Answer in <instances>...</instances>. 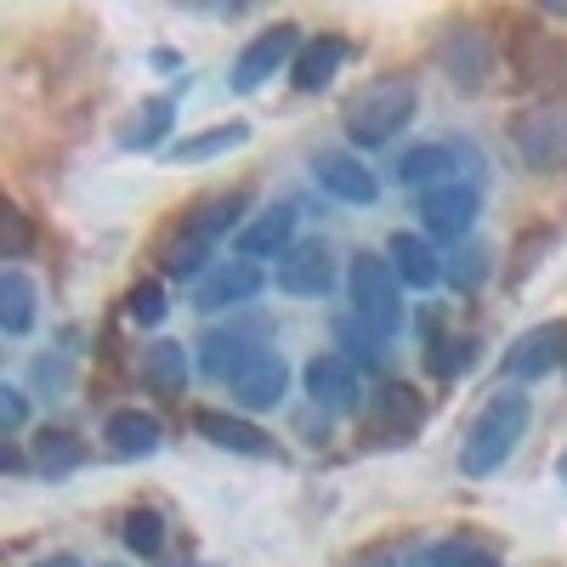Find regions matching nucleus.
I'll use <instances>...</instances> for the list:
<instances>
[{
	"instance_id": "4c0bfd02",
	"label": "nucleus",
	"mask_w": 567,
	"mask_h": 567,
	"mask_svg": "<svg viewBox=\"0 0 567 567\" xmlns=\"http://www.w3.org/2000/svg\"><path fill=\"white\" fill-rule=\"evenodd\" d=\"M40 567H80L74 556H52V561H40Z\"/></svg>"
},
{
	"instance_id": "ddd939ff",
	"label": "nucleus",
	"mask_w": 567,
	"mask_h": 567,
	"mask_svg": "<svg viewBox=\"0 0 567 567\" xmlns=\"http://www.w3.org/2000/svg\"><path fill=\"white\" fill-rule=\"evenodd\" d=\"M307 398L323 414H352L358 409V369L347 358H336V352L312 358L307 363Z\"/></svg>"
},
{
	"instance_id": "7ed1b4c3",
	"label": "nucleus",
	"mask_w": 567,
	"mask_h": 567,
	"mask_svg": "<svg viewBox=\"0 0 567 567\" xmlns=\"http://www.w3.org/2000/svg\"><path fill=\"white\" fill-rule=\"evenodd\" d=\"M347 290H352V318L369 323L381 341H398L403 336V278L386 256H352V272H347Z\"/></svg>"
},
{
	"instance_id": "cd10ccee",
	"label": "nucleus",
	"mask_w": 567,
	"mask_h": 567,
	"mask_svg": "<svg viewBox=\"0 0 567 567\" xmlns=\"http://www.w3.org/2000/svg\"><path fill=\"white\" fill-rule=\"evenodd\" d=\"M142 374H148L154 392L182 398V386H187V352H182L176 341H159V347L148 352V363H142Z\"/></svg>"
},
{
	"instance_id": "f257e3e1",
	"label": "nucleus",
	"mask_w": 567,
	"mask_h": 567,
	"mask_svg": "<svg viewBox=\"0 0 567 567\" xmlns=\"http://www.w3.org/2000/svg\"><path fill=\"white\" fill-rule=\"evenodd\" d=\"M528 420H534V403L523 392H511V386L494 392L477 409V420H471L465 443H460V471H465V477H494V471L516 454V443H523Z\"/></svg>"
},
{
	"instance_id": "1a4fd4ad",
	"label": "nucleus",
	"mask_w": 567,
	"mask_h": 567,
	"mask_svg": "<svg viewBox=\"0 0 567 567\" xmlns=\"http://www.w3.org/2000/svg\"><path fill=\"white\" fill-rule=\"evenodd\" d=\"M336 284V250L323 239H301L278 256V290L284 296H323Z\"/></svg>"
},
{
	"instance_id": "bb28decb",
	"label": "nucleus",
	"mask_w": 567,
	"mask_h": 567,
	"mask_svg": "<svg viewBox=\"0 0 567 567\" xmlns=\"http://www.w3.org/2000/svg\"><path fill=\"white\" fill-rule=\"evenodd\" d=\"M0 329L7 336H29L34 329V284L23 272H0Z\"/></svg>"
},
{
	"instance_id": "473e14b6",
	"label": "nucleus",
	"mask_w": 567,
	"mask_h": 567,
	"mask_svg": "<svg viewBox=\"0 0 567 567\" xmlns=\"http://www.w3.org/2000/svg\"><path fill=\"white\" fill-rule=\"evenodd\" d=\"M125 318H131V323H159V318H165V290H159V278H142L136 290L125 296Z\"/></svg>"
},
{
	"instance_id": "2f4dec72",
	"label": "nucleus",
	"mask_w": 567,
	"mask_h": 567,
	"mask_svg": "<svg viewBox=\"0 0 567 567\" xmlns=\"http://www.w3.org/2000/svg\"><path fill=\"white\" fill-rule=\"evenodd\" d=\"M471 358H477V341H471V336H443V341L432 347V369L443 374V381H449V374H465Z\"/></svg>"
},
{
	"instance_id": "c9c22d12",
	"label": "nucleus",
	"mask_w": 567,
	"mask_h": 567,
	"mask_svg": "<svg viewBox=\"0 0 567 567\" xmlns=\"http://www.w3.org/2000/svg\"><path fill=\"white\" fill-rule=\"evenodd\" d=\"M483 272H488V256H483V250H465L460 267H454V284H460V290H477Z\"/></svg>"
},
{
	"instance_id": "f704fd0d",
	"label": "nucleus",
	"mask_w": 567,
	"mask_h": 567,
	"mask_svg": "<svg viewBox=\"0 0 567 567\" xmlns=\"http://www.w3.org/2000/svg\"><path fill=\"white\" fill-rule=\"evenodd\" d=\"M23 250H29V221H23L18 205H7V210H0V256L18 261Z\"/></svg>"
},
{
	"instance_id": "412c9836",
	"label": "nucleus",
	"mask_w": 567,
	"mask_h": 567,
	"mask_svg": "<svg viewBox=\"0 0 567 567\" xmlns=\"http://www.w3.org/2000/svg\"><path fill=\"white\" fill-rule=\"evenodd\" d=\"M341 63H347V40H341V34H318V40L301 45L290 80H296V91H323L329 80L341 74Z\"/></svg>"
},
{
	"instance_id": "9b49d317",
	"label": "nucleus",
	"mask_w": 567,
	"mask_h": 567,
	"mask_svg": "<svg viewBox=\"0 0 567 567\" xmlns=\"http://www.w3.org/2000/svg\"><path fill=\"white\" fill-rule=\"evenodd\" d=\"M363 432L374 437V443H409L414 432H420V398H414V386H381L369 398V409H363Z\"/></svg>"
},
{
	"instance_id": "f8f14e48",
	"label": "nucleus",
	"mask_w": 567,
	"mask_h": 567,
	"mask_svg": "<svg viewBox=\"0 0 567 567\" xmlns=\"http://www.w3.org/2000/svg\"><path fill=\"white\" fill-rule=\"evenodd\" d=\"M199 437L227 449V454H245V460H278V443L261 432V425H250L245 414H221V409H199Z\"/></svg>"
},
{
	"instance_id": "58836bf2",
	"label": "nucleus",
	"mask_w": 567,
	"mask_h": 567,
	"mask_svg": "<svg viewBox=\"0 0 567 567\" xmlns=\"http://www.w3.org/2000/svg\"><path fill=\"white\" fill-rule=\"evenodd\" d=\"M556 477H561V483H567V454H561V460H556Z\"/></svg>"
},
{
	"instance_id": "c756f323",
	"label": "nucleus",
	"mask_w": 567,
	"mask_h": 567,
	"mask_svg": "<svg viewBox=\"0 0 567 567\" xmlns=\"http://www.w3.org/2000/svg\"><path fill=\"white\" fill-rule=\"evenodd\" d=\"M125 550L159 556V550H165V516H159V511H131V516H125Z\"/></svg>"
},
{
	"instance_id": "4468645a",
	"label": "nucleus",
	"mask_w": 567,
	"mask_h": 567,
	"mask_svg": "<svg viewBox=\"0 0 567 567\" xmlns=\"http://www.w3.org/2000/svg\"><path fill=\"white\" fill-rule=\"evenodd\" d=\"M312 176H318L323 194H336L341 205H374V199H381L374 171H363V159H352V154H318Z\"/></svg>"
},
{
	"instance_id": "a878e982",
	"label": "nucleus",
	"mask_w": 567,
	"mask_h": 567,
	"mask_svg": "<svg viewBox=\"0 0 567 567\" xmlns=\"http://www.w3.org/2000/svg\"><path fill=\"white\" fill-rule=\"evenodd\" d=\"M171 120H176V97H148L131 114V125L120 131V142L136 148V154H148V148H159V142L171 136Z\"/></svg>"
},
{
	"instance_id": "e433bc0d",
	"label": "nucleus",
	"mask_w": 567,
	"mask_h": 567,
	"mask_svg": "<svg viewBox=\"0 0 567 567\" xmlns=\"http://www.w3.org/2000/svg\"><path fill=\"white\" fill-rule=\"evenodd\" d=\"M0 420H7V432H18V425L29 420V403L18 386H0Z\"/></svg>"
},
{
	"instance_id": "6ab92c4d",
	"label": "nucleus",
	"mask_w": 567,
	"mask_h": 567,
	"mask_svg": "<svg viewBox=\"0 0 567 567\" xmlns=\"http://www.w3.org/2000/svg\"><path fill=\"white\" fill-rule=\"evenodd\" d=\"M454 171H460V148H449V142H420V148H409L403 159H398V182L403 187H443V182H454Z\"/></svg>"
},
{
	"instance_id": "423d86ee",
	"label": "nucleus",
	"mask_w": 567,
	"mask_h": 567,
	"mask_svg": "<svg viewBox=\"0 0 567 567\" xmlns=\"http://www.w3.org/2000/svg\"><path fill=\"white\" fill-rule=\"evenodd\" d=\"M477 210H483V194L471 182H443V187H432V194H420L425 233H437V239H449V245L477 227Z\"/></svg>"
},
{
	"instance_id": "7c9ffc66",
	"label": "nucleus",
	"mask_w": 567,
	"mask_h": 567,
	"mask_svg": "<svg viewBox=\"0 0 567 567\" xmlns=\"http://www.w3.org/2000/svg\"><path fill=\"white\" fill-rule=\"evenodd\" d=\"M432 567H499V556L477 539H443L432 545Z\"/></svg>"
},
{
	"instance_id": "f03ea898",
	"label": "nucleus",
	"mask_w": 567,
	"mask_h": 567,
	"mask_svg": "<svg viewBox=\"0 0 567 567\" xmlns=\"http://www.w3.org/2000/svg\"><path fill=\"white\" fill-rule=\"evenodd\" d=\"M420 109V91L409 74H386L363 85L358 97L347 103V136L358 142V148H381V142H392Z\"/></svg>"
},
{
	"instance_id": "a211bd4d",
	"label": "nucleus",
	"mask_w": 567,
	"mask_h": 567,
	"mask_svg": "<svg viewBox=\"0 0 567 567\" xmlns=\"http://www.w3.org/2000/svg\"><path fill=\"white\" fill-rule=\"evenodd\" d=\"M488 63H494L488 34H477V29H449V40H443V69L460 80V91H477V85L488 80Z\"/></svg>"
},
{
	"instance_id": "b1692460",
	"label": "nucleus",
	"mask_w": 567,
	"mask_h": 567,
	"mask_svg": "<svg viewBox=\"0 0 567 567\" xmlns=\"http://www.w3.org/2000/svg\"><path fill=\"white\" fill-rule=\"evenodd\" d=\"M210 256H216V245L205 239V233H194V227L182 221L171 239L159 245V272H165V278H194Z\"/></svg>"
},
{
	"instance_id": "4be33fe9",
	"label": "nucleus",
	"mask_w": 567,
	"mask_h": 567,
	"mask_svg": "<svg viewBox=\"0 0 567 567\" xmlns=\"http://www.w3.org/2000/svg\"><path fill=\"white\" fill-rule=\"evenodd\" d=\"M386 261L398 267V278L409 284V290H432V284L443 278V261H437V250L425 245V239H414V233H392Z\"/></svg>"
},
{
	"instance_id": "5701e85b",
	"label": "nucleus",
	"mask_w": 567,
	"mask_h": 567,
	"mask_svg": "<svg viewBox=\"0 0 567 567\" xmlns=\"http://www.w3.org/2000/svg\"><path fill=\"white\" fill-rule=\"evenodd\" d=\"M245 210H250V194H245V187H233V194H210V199H199L182 221L194 227V233H205L210 245H221V239H227V227L239 221Z\"/></svg>"
},
{
	"instance_id": "39448f33",
	"label": "nucleus",
	"mask_w": 567,
	"mask_h": 567,
	"mask_svg": "<svg viewBox=\"0 0 567 567\" xmlns=\"http://www.w3.org/2000/svg\"><path fill=\"white\" fill-rule=\"evenodd\" d=\"M296 58H301V29L278 23V29L256 34L239 52V63H233V91H261L278 69H296Z\"/></svg>"
},
{
	"instance_id": "0eeeda50",
	"label": "nucleus",
	"mask_w": 567,
	"mask_h": 567,
	"mask_svg": "<svg viewBox=\"0 0 567 567\" xmlns=\"http://www.w3.org/2000/svg\"><path fill=\"white\" fill-rule=\"evenodd\" d=\"M261 329L256 323H233V329H210V336L199 341V369L210 374V381H239V374L261 358Z\"/></svg>"
},
{
	"instance_id": "2eb2a0df",
	"label": "nucleus",
	"mask_w": 567,
	"mask_h": 567,
	"mask_svg": "<svg viewBox=\"0 0 567 567\" xmlns=\"http://www.w3.org/2000/svg\"><path fill=\"white\" fill-rule=\"evenodd\" d=\"M296 221H301V210H296L290 199H278V205L256 210V221H245V233H239V256H250V261L284 256V250L296 245Z\"/></svg>"
},
{
	"instance_id": "f3484780",
	"label": "nucleus",
	"mask_w": 567,
	"mask_h": 567,
	"mask_svg": "<svg viewBox=\"0 0 567 567\" xmlns=\"http://www.w3.org/2000/svg\"><path fill=\"white\" fill-rule=\"evenodd\" d=\"M284 392H290V363H284L272 347L239 374V381H233V398H239L245 409H278Z\"/></svg>"
},
{
	"instance_id": "c85d7f7f",
	"label": "nucleus",
	"mask_w": 567,
	"mask_h": 567,
	"mask_svg": "<svg viewBox=\"0 0 567 567\" xmlns=\"http://www.w3.org/2000/svg\"><path fill=\"white\" fill-rule=\"evenodd\" d=\"M80 460H85V443L69 437V432H40L34 437V465L45 471V477H69Z\"/></svg>"
},
{
	"instance_id": "6e6552de",
	"label": "nucleus",
	"mask_w": 567,
	"mask_h": 567,
	"mask_svg": "<svg viewBox=\"0 0 567 567\" xmlns=\"http://www.w3.org/2000/svg\"><path fill=\"white\" fill-rule=\"evenodd\" d=\"M261 290H267L261 261L239 256V261H221L216 272H205V284H199L194 301H199V312H233V307H250Z\"/></svg>"
},
{
	"instance_id": "9d476101",
	"label": "nucleus",
	"mask_w": 567,
	"mask_h": 567,
	"mask_svg": "<svg viewBox=\"0 0 567 567\" xmlns=\"http://www.w3.org/2000/svg\"><path fill=\"white\" fill-rule=\"evenodd\" d=\"M550 369H567V323H539L505 352L511 381H545Z\"/></svg>"
},
{
	"instance_id": "20e7f679",
	"label": "nucleus",
	"mask_w": 567,
	"mask_h": 567,
	"mask_svg": "<svg viewBox=\"0 0 567 567\" xmlns=\"http://www.w3.org/2000/svg\"><path fill=\"white\" fill-rule=\"evenodd\" d=\"M511 142L528 171H567V103H539L511 125Z\"/></svg>"
},
{
	"instance_id": "dca6fc26",
	"label": "nucleus",
	"mask_w": 567,
	"mask_h": 567,
	"mask_svg": "<svg viewBox=\"0 0 567 567\" xmlns=\"http://www.w3.org/2000/svg\"><path fill=\"white\" fill-rule=\"evenodd\" d=\"M103 443H109L114 460H148V454H159L165 432H159V420H154V414L120 409V414H109V425H103Z\"/></svg>"
},
{
	"instance_id": "72a5a7b5",
	"label": "nucleus",
	"mask_w": 567,
	"mask_h": 567,
	"mask_svg": "<svg viewBox=\"0 0 567 567\" xmlns=\"http://www.w3.org/2000/svg\"><path fill=\"white\" fill-rule=\"evenodd\" d=\"M341 341H347V352H352V358H363L369 369H374V363H386V347H392V341H381V336H374L369 323H358V318H347V323H341Z\"/></svg>"
},
{
	"instance_id": "aec40b11",
	"label": "nucleus",
	"mask_w": 567,
	"mask_h": 567,
	"mask_svg": "<svg viewBox=\"0 0 567 567\" xmlns=\"http://www.w3.org/2000/svg\"><path fill=\"white\" fill-rule=\"evenodd\" d=\"M516 74L534 80V85H567V40L523 34L516 40Z\"/></svg>"
},
{
	"instance_id": "393cba45",
	"label": "nucleus",
	"mask_w": 567,
	"mask_h": 567,
	"mask_svg": "<svg viewBox=\"0 0 567 567\" xmlns=\"http://www.w3.org/2000/svg\"><path fill=\"white\" fill-rule=\"evenodd\" d=\"M239 142H250V125H245V120H227V125H210V131H199V136L171 142V159H176V165H199V159H216V154H227V148H239Z\"/></svg>"
}]
</instances>
